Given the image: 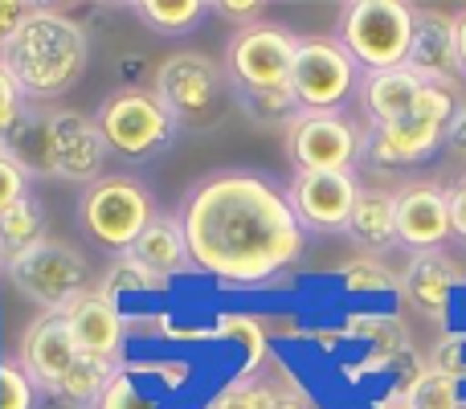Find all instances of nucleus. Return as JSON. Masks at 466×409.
<instances>
[{
  "instance_id": "nucleus-1",
  "label": "nucleus",
  "mask_w": 466,
  "mask_h": 409,
  "mask_svg": "<svg viewBox=\"0 0 466 409\" xmlns=\"http://www.w3.org/2000/svg\"><path fill=\"white\" fill-rule=\"evenodd\" d=\"M193 271L221 287H270L307 254V230L295 217L287 185L258 169H218L180 201Z\"/></svg>"
},
{
  "instance_id": "nucleus-2",
  "label": "nucleus",
  "mask_w": 466,
  "mask_h": 409,
  "mask_svg": "<svg viewBox=\"0 0 466 409\" xmlns=\"http://www.w3.org/2000/svg\"><path fill=\"white\" fill-rule=\"evenodd\" d=\"M0 62L8 66L29 103H54L82 82L90 66V37L62 8L41 5L13 46L0 54Z\"/></svg>"
},
{
  "instance_id": "nucleus-3",
  "label": "nucleus",
  "mask_w": 466,
  "mask_h": 409,
  "mask_svg": "<svg viewBox=\"0 0 466 409\" xmlns=\"http://www.w3.org/2000/svg\"><path fill=\"white\" fill-rule=\"evenodd\" d=\"M421 8L410 0H348L339 8L336 41L356 57L364 74L397 70L410 62Z\"/></svg>"
},
{
  "instance_id": "nucleus-4",
  "label": "nucleus",
  "mask_w": 466,
  "mask_h": 409,
  "mask_svg": "<svg viewBox=\"0 0 466 409\" xmlns=\"http://www.w3.org/2000/svg\"><path fill=\"white\" fill-rule=\"evenodd\" d=\"M462 95L426 82L421 103L410 119L389 123V128H364V164L372 169H418V164L434 160L446 148V131H451L454 115H459Z\"/></svg>"
},
{
  "instance_id": "nucleus-5",
  "label": "nucleus",
  "mask_w": 466,
  "mask_h": 409,
  "mask_svg": "<svg viewBox=\"0 0 466 409\" xmlns=\"http://www.w3.org/2000/svg\"><path fill=\"white\" fill-rule=\"evenodd\" d=\"M156 213L160 209L152 201V189L139 177H127V172H106L103 180L86 185L78 197V225L98 250L115 258L131 254V246L152 225Z\"/></svg>"
},
{
  "instance_id": "nucleus-6",
  "label": "nucleus",
  "mask_w": 466,
  "mask_h": 409,
  "mask_svg": "<svg viewBox=\"0 0 466 409\" xmlns=\"http://www.w3.org/2000/svg\"><path fill=\"white\" fill-rule=\"evenodd\" d=\"M5 279L13 282V291L29 303H37L46 315H62L70 303H78L90 291V258L82 254L74 241L62 238H41L37 246H29L25 254L8 258Z\"/></svg>"
},
{
  "instance_id": "nucleus-7",
  "label": "nucleus",
  "mask_w": 466,
  "mask_h": 409,
  "mask_svg": "<svg viewBox=\"0 0 466 409\" xmlns=\"http://www.w3.org/2000/svg\"><path fill=\"white\" fill-rule=\"evenodd\" d=\"M95 123L103 131L111 156L123 160H152V156L168 152L172 139H177L180 123L172 119V111L160 103L156 90L144 87H119L98 103Z\"/></svg>"
},
{
  "instance_id": "nucleus-8",
  "label": "nucleus",
  "mask_w": 466,
  "mask_h": 409,
  "mask_svg": "<svg viewBox=\"0 0 466 409\" xmlns=\"http://www.w3.org/2000/svg\"><path fill=\"white\" fill-rule=\"evenodd\" d=\"M152 90L160 95V103L168 107L180 128L218 119V111L226 107V95H233L226 66L213 62L209 54H197V49H180V54L164 57L156 66Z\"/></svg>"
},
{
  "instance_id": "nucleus-9",
  "label": "nucleus",
  "mask_w": 466,
  "mask_h": 409,
  "mask_svg": "<svg viewBox=\"0 0 466 409\" xmlns=\"http://www.w3.org/2000/svg\"><path fill=\"white\" fill-rule=\"evenodd\" d=\"M41 136H46V177L49 180H74V185H95L106 177V148L95 115L74 111V107H54L41 111Z\"/></svg>"
},
{
  "instance_id": "nucleus-10",
  "label": "nucleus",
  "mask_w": 466,
  "mask_h": 409,
  "mask_svg": "<svg viewBox=\"0 0 466 409\" xmlns=\"http://www.w3.org/2000/svg\"><path fill=\"white\" fill-rule=\"evenodd\" d=\"M360 66L336 37H299L290 66V95L303 111H344L360 90Z\"/></svg>"
},
{
  "instance_id": "nucleus-11",
  "label": "nucleus",
  "mask_w": 466,
  "mask_h": 409,
  "mask_svg": "<svg viewBox=\"0 0 466 409\" xmlns=\"http://www.w3.org/2000/svg\"><path fill=\"white\" fill-rule=\"evenodd\" d=\"M299 37L282 25H249L238 29L226 46V78L229 90H282L290 87V66H295Z\"/></svg>"
},
{
  "instance_id": "nucleus-12",
  "label": "nucleus",
  "mask_w": 466,
  "mask_h": 409,
  "mask_svg": "<svg viewBox=\"0 0 466 409\" xmlns=\"http://www.w3.org/2000/svg\"><path fill=\"white\" fill-rule=\"evenodd\" d=\"M287 156L295 172H352L364 156V128L344 111H303L287 128Z\"/></svg>"
},
{
  "instance_id": "nucleus-13",
  "label": "nucleus",
  "mask_w": 466,
  "mask_h": 409,
  "mask_svg": "<svg viewBox=\"0 0 466 409\" xmlns=\"http://www.w3.org/2000/svg\"><path fill=\"white\" fill-rule=\"evenodd\" d=\"M360 193L356 172H295L287 185L290 209L307 233H348Z\"/></svg>"
},
{
  "instance_id": "nucleus-14",
  "label": "nucleus",
  "mask_w": 466,
  "mask_h": 409,
  "mask_svg": "<svg viewBox=\"0 0 466 409\" xmlns=\"http://www.w3.org/2000/svg\"><path fill=\"white\" fill-rule=\"evenodd\" d=\"M393 205H397V246L401 250L430 254V250H446V241H454L446 185L410 180V185H401L393 193Z\"/></svg>"
},
{
  "instance_id": "nucleus-15",
  "label": "nucleus",
  "mask_w": 466,
  "mask_h": 409,
  "mask_svg": "<svg viewBox=\"0 0 466 409\" xmlns=\"http://www.w3.org/2000/svg\"><path fill=\"white\" fill-rule=\"evenodd\" d=\"M82 361H86V356L78 353V344H74L62 315H41V320H33L21 336V348H16V364H21V369L37 381L41 394H49V397L62 394V385L70 381V373L78 369Z\"/></svg>"
},
{
  "instance_id": "nucleus-16",
  "label": "nucleus",
  "mask_w": 466,
  "mask_h": 409,
  "mask_svg": "<svg viewBox=\"0 0 466 409\" xmlns=\"http://www.w3.org/2000/svg\"><path fill=\"white\" fill-rule=\"evenodd\" d=\"M462 282H466L462 266L454 262L446 250H430V254H410L397 295H401L405 307H410L413 315H421V320L451 323V307H454V295H459Z\"/></svg>"
},
{
  "instance_id": "nucleus-17",
  "label": "nucleus",
  "mask_w": 466,
  "mask_h": 409,
  "mask_svg": "<svg viewBox=\"0 0 466 409\" xmlns=\"http://www.w3.org/2000/svg\"><path fill=\"white\" fill-rule=\"evenodd\" d=\"M62 320L82 356L123 369V353H127V312L123 307H115L98 291H86L78 303L66 307Z\"/></svg>"
},
{
  "instance_id": "nucleus-18",
  "label": "nucleus",
  "mask_w": 466,
  "mask_h": 409,
  "mask_svg": "<svg viewBox=\"0 0 466 409\" xmlns=\"http://www.w3.org/2000/svg\"><path fill=\"white\" fill-rule=\"evenodd\" d=\"M205 409H319L307 385L282 361H270L262 373H238L218 385Z\"/></svg>"
},
{
  "instance_id": "nucleus-19",
  "label": "nucleus",
  "mask_w": 466,
  "mask_h": 409,
  "mask_svg": "<svg viewBox=\"0 0 466 409\" xmlns=\"http://www.w3.org/2000/svg\"><path fill=\"white\" fill-rule=\"evenodd\" d=\"M410 66L421 82H434V87L459 90L462 95V74H459V49H454V13L442 8H421L418 16V37L410 49Z\"/></svg>"
},
{
  "instance_id": "nucleus-20",
  "label": "nucleus",
  "mask_w": 466,
  "mask_h": 409,
  "mask_svg": "<svg viewBox=\"0 0 466 409\" xmlns=\"http://www.w3.org/2000/svg\"><path fill=\"white\" fill-rule=\"evenodd\" d=\"M421 90H426V82L410 66H397V70L364 74L360 90H356V103H360V115L372 128H389V123H401L418 111Z\"/></svg>"
},
{
  "instance_id": "nucleus-21",
  "label": "nucleus",
  "mask_w": 466,
  "mask_h": 409,
  "mask_svg": "<svg viewBox=\"0 0 466 409\" xmlns=\"http://www.w3.org/2000/svg\"><path fill=\"white\" fill-rule=\"evenodd\" d=\"M131 258L139 266H147L160 279H177V274L193 271L185 246V230H180V213H156L152 225L139 233V241L131 246Z\"/></svg>"
},
{
  "instance_id": "nucleus-22",
  "label": "nucleus",
  "mask_w": 466,
  "mask_h": 409,
  "mask_svg": "<svg viewBox=\"0 0 466 409\" xmlns=\"http://www.w3.org/2000/svg\"><path fill=\"white\" fill-rule=\"evenodd\" d=\"M348 238L360 250H369L372 258L385 254V250L397 246V205L393 193L385 189H364L360 201H356V213L348 221Z\"/></svg>"
},
{
  "instance_id": "nucleus-23",
  "label": "nucleus",
  "mask_w": 466,
  "mask_h": 409,
  "mask_svg": "<svg viewBox=\"0 0 466 409\" xmlns=\"http://www.w3.org/2000/svg\"><path fill=\"white\" fill-rule=\"evenodd\" d=\"M213 340H226V344L241 348L246 364L241 373H262L266 364L274 361V348H270V328H266L262 315H246V312H221L218 320L209 323Z\"/></svg>"
},
{
  "instance_id": "nucleus-24",
  "label": "nucleus",
  "mask_w": 466,
  "mask_h": 409,
  "mask_svg": "<svg viewBox=\"0 0 466 409\" xmlns=\"http://www.w3.org/2000/svg\"><path fill=\"white\" fill-rule=\"evenodd\" d=\"M98 295L111 299L115 307H123L127 299H147V295H164L168 291V279H160V274H152L147 266H139L131 254H119L111 266L103 271V279H98Z\"/></svg>"
},
{
  "instance_id": "nucleus-25",
  "label": "nucleus",
  "mask_w": 466,
  "mask_h": 409,
  "mask_svg": "<svg viewBox=\"0 0 466 409\" xmlns=\"http://www.w3.org/2000/svg\"><path fill=\"white\" fill-rule=\"evenodd\" d=\"M41 238H49L46 233V205H41V197H25V201H16L8 213H0V266L8 262V258L25 254L29 246H37Z\"/></svg>"
},
{
  "instance_id": "nucleus-26",
  "label": "nucleus",
  "mask_w": 466,
  "mask_h": 409,
  "mask_svg": "<svg viewBox=\"0 0 466 409\" xmlns=\"http://www.w3.org/2000/svg\"><path fill=\"white\" fill-rule=\"evenodd\" d=\"M131 13L156 33V37H185L209 16L205 0H136Z\"/></svg>"
},
{
  "instance_id": "nucleus-27",
  "label": "nucleus",
  "mask_w": 466,
  "mask_h": 409,
  "mask_svg": "<svg viewBox=\"0 0 466 409\" xmlns=\"http://www.w3.org/2000/svg\"><path fill=\"white\" fill-rule=\"evenodd\" d=\"M462 397H466V389L459 381H454L451 373H438L434 364H430L405 394H385V402L397 405V409H459Z\"/></svg>"
},
{
  "instance_id": "nucleus-28",
  "label": "nucleus",
  "mask_w": 466,
  "mask_h": 409,
  "mask_svg": "<svg viewBox=\"0 0 466 409\" xmlns=\"http://www.w3.org/2000/svg\"><path fill=\"white\" fill-rule=\"evenodd\" d=\"M336 279H339V287H344V295H352V299H389L401 291V279L372 254L344 262Z\"/></svg>"
},
{
  "instance_id": "nucleus-29",
  "label": "nucleus",
  "mask_w": 466,
  "mask_h": 409,
  "mask_svg": "<svg viewBox=\"0 0 466 409\" xmlns=\"http://www.w3.org/2000/svg\"><path fill=\"white\" fill-rule=\"evenodd\" d=\"M233 103H238L241 111H246V119L258 123V128H282L287 131L290 123L303 115V107L295 103L290 87H282V90H238Z\"/></svg>"
},
{
  "instance_id": "nucleus-30",
  "label": "nucleus",
  "mask_w": 466,
  "mask_h": 409,
  "mask_svg": "<svg viewBox=\"0 0 466 409\" xmlns=\"http://www.w3.org/2000/svg\"><path fill=\"white\" fill-rule=\"evenodd\" d=\"M41 389L16 361H0V409H37Z\"/></svg>"
},
{
  "instance_id": "nucleus-31",
  "label": "nucleus",
  "mask_w": 466,
  "mask_h": 409,
  "mask_svg": "<svg viewBox=\"0 0 466 409\" xmlns=\"http://www.w3.org/2000/svg\"><path fill=\"white\" fill-rule=\"evenodd\" d=\"M25 115H29V98H25V90L16 87V78L8 74V66L0 62V144L13 136Z\"/></svg>"
},
{
  "instance_id": "nucleus-32",
  "label": "nucleus",
  "mask_w": 466,
  "mask_h": 409,
  "mask_svg": "<svg viewBox=\"0 0 466 409\" xmlns=\"http://www.w3.org/2000/svg\"><path fill=\"white\" fill-rule=\"evenodd\" d=\"M29 172L21 169V164L13 160V156L0 148V213H8L16 201H25L29 197Z\"/></svg>"
},
{
  "instance_id": "nucleus-33",
  "label": "nucleus",
  "mask_w": 466,
  "mask_h": 409,
  "mask_svg": "<svg viewBox=\"0 0 466 409\" xmlns=\"http://www.w3.org/2000/svg\"><path fill=\"white\" fill-rule=\"evenodd\" d=\"M98 409H147L144 394H139L136 373H131L127 364L115 373V381L106 385V394H103V402H98Z\"/></svg>"
},
{
  "instance_id": "nucleus-34",
  "label": "nucleus",
  "mask_w": 466,
  "mask_h": 409,
  "mask_svg": "<svg viewBox=\"0 0 466 409\" xmlns=\"http://www.w3.org/2000/svg\"><path fill=\"white\" fill-rule=\"evenodd\" d=\"M37 8L41 5H33V0H0V54L13 46L16 33L29 25V16L37 13Z\"/></svg>"
},
{
  "instance_id": "nucleus-35",
  "label": "nucleus",
  "mask_w": 466,
  "mask_h": 409,
  "mask_svg": "<svg viewBox=\"0 0 466 409\" xmlns=\"http://www.w3.org/2000/svg\"><path fill=\"white\" fill-rule=\"evenodd\" d=\"M209 13H218L221 21H229L233 33H238V29H249V25L262 21L266 5H258V0H221V5H209Z\"/></svg>"
},
{
  "instance_id": "nucleus-36",
  "label": "nucleus",
  "mask_w": 466,
  "mask_h": 409,
  "mask_svg": "<svg viewBox=\"0 0 466 409\" xmlns=\"http://www.w3.org/2000/svg\"><path fill=\"white\" fill-rule=\"evenodd\" d=\"M131 373H156V381H160L164 389H180L193 369H188V361H160V364H136Z\"/></svg>"
},
{
  "instance_id": "nucleus-37",
  "label": "nucleus",
  "mask_w": 466,
  "mask_h": 409,
  "mask_svg": "<svg viewBox=\"0 0 466 409\" xmlns=\"http://www.w3.org/2000/svg\"><path fill=\"white\" fill-rule=\"evenodd\" d=\"M446 197H451V230L466 246V177H459L454 185H446Z\"/></svg>"
},
{
  "instance_id": "nucleus-38",
  "label": "nucleus",
  "mask_w": 466,
  "mask_h": 409,
  "mask_svg": "<svg viewBox=\"0 0 466 409\" xmlns=\"http://www.w3.org/2000/svg\"><path fill=\"white\" fill-rule=\"evenodd\" d=\"M446 152H454V156H466V98L459 103V115H454L451 131H446Z\"/></svg>"
},
{
  "instance_id": "nucleus-39",
  "label": "nucleus",
  "mask_w": 466,
  "mask_h": 409,
  "mask_svg": "<svg viewBox=\"0 0 466 409\" xmlns=\"http://www.w3.org/2000/svg\"><path fill=\"white\" fill-rule=\"evenodd\" d=\"M454 49H459V74L466 82V5L454 13Z\"/></svg>"
},
{
  "instance_id": "nucleus-40",
  "label": "nucleus",
  "mask_w": 466,
  "mask_h": 409,
  "mask_svg": "<svg viewBox=\"0 0 466 409\" xmlns=\"http://www.w3.org/2000/svg\"><path fill=\"white\" fill-rule=\"evenodd\" d=\"M451 377H454V381H459V385L466 389V361H462V364H459V369H454V373H451Z\"/></svg>"
},
{
  "instance_id": "nucleus-41",
  "label": "nucleus",
  "mask_w": 466,
  "mask_h": 409,
  "mask_svg": "<svg viewBox=\"0 0 466 409\" xmlns=\"http://www.w3.org/2000/svg\"><path fill=\"white\" fill-rule=\"evenodd\" d=\"M372 409H397V405H389V402H385V397H380V402H377V405H372Z\"/></svg>"
},
{
  "instance_id": "nucleus-42",
  "label": "nucleus",
  "mask_w": 466,
  "mask_h": 409,
  "mask_svg": "<svg viewBox=\"0 0 466 409\" xmlns=\"http://www.w3.org/2000/svg\"><path fill=\"white\" fill-rule=\"evenodd\" d=\"M459 409H466V397H462V405H459Z\"/></svg>"
},
{
  "instance_id": "nucleus-43",
  "label": "nucleus",
  "mask_w": 466,
  "mask_h": 409,
  "mask_svg": "<svg viewBox=\"0 0 466 409\" xmlns=\"http://www.w3.org/2000/svg\"><path fill=\"white\" fill-rule=\"evenodd\" d=\"M0 271H5V266H0Z\"/></svg>"
}]
</instances>
